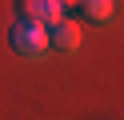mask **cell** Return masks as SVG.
I'll return each mask as SVG.
<instances>
[{
  "label": "cell",
  "mask_w": 124,
  "mask_h": 120,
  "mask_svg": "<svg viewBox=\"0 0 124 120\" xmlns=\"http://www.w3.org/2000/svg\"><path fill=\"white\" fill-rule=\"evenodd\" d=\"M16 12L24 20H36V24H56L64 16V0H16Z\"/></svg>",
  "instance_id": "cell-2"
},
{
  "label": "cell",
  "mask_w": 124,
  "mask_h": 120,
  "mask_svg": "<svg viewBox=\"0 0 124 120\" xmlns=\"http://www.w3.org/2000/svg\"><path fill=\"white\" fill-rule=\"evenodd\" d=\"M8 44H12V52H16V56L36 60V56L48 52V28H44V24H36V20H24V16H20V20L12 24V32H8Z\"/></svg>",
  "instance_id": "cell-1"
},
{
  "label": "cell",
  "mask_w": 124,
  "mask_h": 120,
  "mask_svg": "<svg viewBox=\"0 0 124 120\" xmlns=\"http://www.w3.org/2000/svg\"><path fill=\"white\" fill-rule=\"evenodd\" d=\"M48 48H60V52H76L80 48V28L72 20L60 16L56 24H48Z\"/></svg>",
  "instance_id": "cell-3"
},
{
  "label": "cell",
  "mask_w": 124,
  "mask_h": 120,
  "mask_svg": "<svg viewBox=\"0 0 124 120\" xmlns=\"http://www.w3.org/2000/svg\"><path fill=\"white\" fill-rule=\"evenodd\" d=\"M80 12L88 20H108L112 16V0H80Z\"/></svg>",
  "instance_id": "cell-4"
}]
</instances>
